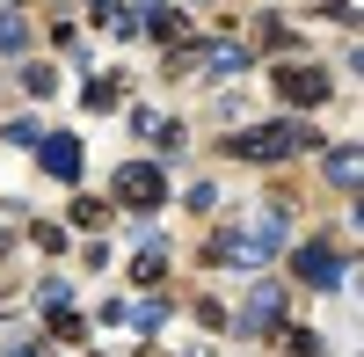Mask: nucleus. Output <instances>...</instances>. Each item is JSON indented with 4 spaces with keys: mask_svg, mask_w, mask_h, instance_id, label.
Returning <instances> with one entry per match:
<instances>
[{
    "mask_svg": "<svg viewBox=\"0 0 364 357\" xmlns=\"http://www.w3.org/2000/svg\"><path fill=\"white\" fill-rule=\"evenodd\" d=\"M161 197H168V183H161V168H154V161H124V168H117V204H132V212H154Z\"/></svg>",
    "mask_w": 364,
    "mask_h": 357,
    "instance_id": "nucleus-3",
    "label": "nucleus"
},
{
    "mask_svg": "<svg viewBox=\"0 0 364 357\" xmlns=\"http://www.w3.org/2000/svg\"><path fill=\"white\" fill-rule=\"evenodd\" d=\"M22 37H29V29H22V15H8V8H0V51H22Z\"/></svg>",
    "mask_w": 364,
    "mask_h": 357,
    "instance_id": "nucleus-13",
    "label": "nucleus"
},
{
    "mask_svg": "<svg viewBox=\"0 0 364 357\" xmlns=\"http://www.w3.org/2000/svg\"><path fill=\"white\" fill-rule=\"evenodd\" d=\"M8 139H15V146H37V139H44V124H37V117H15Z\"/></svg>",
    "mask_w": 364,
    "mask_h": 357,
    "instance_id": "nucleus-18",
    "label": "nucleus"
},
{
    "mask_svg": "<svg viewBox=\"0 0 364 357\" xmlns=\"http://www.w3.org/2000/svg\"><path fill=\"white\" fill-rule=\"evenodd\" d=\"M51 336H58V343H80V314L58 307V314H51Z\"/></svg>",
    "mask_w": 364,
    "mask_h": 357,
    "instance_id": "nucleus-15",
    "label": "nucleus"
},
{
    "mask_svg": "<svg viewBox=\"0 0 364 357\" xmlns=\"http://www.w3.org/2000/svg\"><path fill=\"white\" fill-rule=\"evenodd\" d=\"M124 321H132L139 336H154L161 321H168V299H139V307H124Z\"/></svg>",
    "mask_w": 364,
    "mask_h": 357,
    "instance_id": "nucleus-9",
    "label": "nucleus"
},
{
    "mask_svg": "<svg viewBox=\"0 0 364 357\" xmlns=\"http://www.w3.org/2000/svg\"><path fill=\"white\" fill-rule=\"evenodd\" d=\"M132 29H146V37H161V44H182V29H190V22H182V15L168 8V0H139Z\"/></svg>",
    "mask_w": 364,
    "mask_h": 357,
    "instance_id": "nucleus-7",
    "label": "nucleus"
},
{
    "mask_svg": "<svg viewBox=\"0 0 364 357\" xmlns=\"http://www.w3.org/2000/svg\"><path fill=\"white\" fill-rule=\"evenodd\" d=\"M66 299H73V292H66V277H44V292H37V307H44V314H58Z\"/></svg>",
    "mask_w": 364,
    "mask_h": 357,
    "instance_id": "nucleus-14",
    "label": "nucleus"
},
{
    "mask_svg": "<svg viewBox=\"0 0 364 357\" xmlns=\"http://www.w3.org/2000/svg\"><path fill=\"white\" fill-rule=\"evenodd\" d=\"M8 357H51V350H44V343H15Z\"/></svg>",
    "mask_w": 364,
    "mask_h": 357,
    "instance_id": "nucleus-21",
    "label": "nucleus"
},
{
    "mask_svg": "<svg viewBox=\"0 0 364 357\" xmlns=\"http://www.w3.org/2000/svg\"><path fill=\"white\" fill-rule=\"evenodd\" d=\"M357 146H336V154H328V183H336V190H357Z\"/></svg>",
    "mask_w": 364,
    "mask_h": 357,
    "instance_id": "nucleus-8",
    "label": "nucleus"
},
{
    "mask_svg": "<svg viewBox=\"0 0 364 357\" xmlns=\"http://www.w3.org/2000/svg\"><path fill=\"white\" fill-rule=\"evenodd\" d=\"M240 329H248V336H277L284 329V292L277 284H255L248 307H240Z\"/></svg>",
    "mask_w": 364,
    "mask_h": 357,
    "instance_id": "nucleus-5",
    "label": "nucleus"
},
{
    "mask_svg": "<svg viewBox=\"0 0 364 357\" xmlns=\"http://www.w3.org/2000/svg\"><path fill=\"white\" fill-rule=\"evenodd\" d=\"M80 102H87V110H109V102H117V80H95V87L80 95Z\"/></svg>",
    "mask_w": 364,
    "mask_h": 357,
    "instance_id": "nucleus-19",
    "label": "nucleus"
},
{
    "mask_svg": "<svg viewBox=\"0 0 364 357\" xmlns=\"http://www.w3.org/2000/svg\"><path fill=\"white\" fill-rule=\"evenodd\" d=\"M284 350H291V357H328V343H321L314 329H284Z\"/></svg>",
    "mask_w": 364,
    "mask_h": 357,
    "instance_id": "nucleus-12",
    "label": "nucleus"
},
{
    "mask_svg": "<svg viewBox=\"0 0 364 357\" xmlns=\"http://www.w3.org/2000/svg\"><path fill=\"white\" fill-rule=\"evenodd\" d=\"M37 161H44V175H80L87 154H80L73 132H44V139H37Z\"/></svg>",
    "mask_w": 364,
    "mask_h": 357,
    "instance_id": "nucleus-6",
    "label": "nucleus"
},
{
    "mask_svg": "<svg viewBox=\"0 0 364 357\" xmlns=\"http://www.w3.org/2000/svg\"><path fill=\"white\" fill-rule=\"evenodd\" d=\"M255 44H269V51H284V44H291V29H284V15H255Z\"/></svg>",
    "mask_w": 364,
    "mask_h": 357,
    "instance_id": "nucleus-11",
    "label": "nucleus"
},
{
    "mask_svg": "<svg viewBox=\"0 0 364 357\" xmlns=\"http://www.w3.org/2000/svg\"><path fill=\"white\" fill-rule=\"evenodd\" d=\"M211 197H219L211 183H190V190H182V204H190V212H211Z\"/></svg>",
    "mask_w": 364,
    "mask_h": 357,
    "instance_id": "nucleus-20",
    "label": "nucleus"
},
{
    "mask_svg": "<svg viewBox=\"0 0 364 357\" xmlns=\"http://www.w3.org/2000/svg\"><path fill=\"white\" fill-rule=\"evenodd\" d=\"M240 161H291V154H306V146H321L314 124H255V132H233L226 139Z\"/></svg>",
    "mask_w": 364,
    "mask_h": 357,
    "instance_id": "nucleus-1",
    "label": "nucleus"
},
{
    "mask_svg": "<svg viewBox=\"0 0 364 357\" xmlns=\"http://www.w3.org/2000/svg\"><path fill=\"white\" fill-rule=\"evenodd\" d=\"M0 255H8V233H0Z\"/></svg>",
    "mask_w": 364,
    "mask_h": 357,
    "instance_id": "nucleus-22",
    "label": "nucleus"
},
{
    "mask_svg": "<svg viewBox=\"0 0 364 357\" xmlns=\"http://www.w3.org/2000/svg\"><path fill=\"white\" fill-rule=\"evenodd\" d=\"M22 87H29V95H51L58 73H51V66H22Z\"/></svg>",
    "mask_w": 364,
    "mask_h": 357,
    "instance_id": "nucleus-16",
    "label": "nucleus"
},
{
    "mask_svg": "<svg viewBox=\"0 0 364 357\" xmlns=\"http://www.w3.org/2000/svg\"><path fill=\"white\" fill-rule=\"evenodd\" d=\"M291 270H299V284L336 292V284H343V248H336V241H306V248L291 255Z\"/></svg>",
    "mask_w": 364,
    "mask_h": 357,
    "instance_id": "nucleus-4",
    "label": "nucleus"
},
{
    "mask_svg": "<svg viewBox=\"0 0 364 357\" xmlns=\"http://www.w3.org/2000/svg\"><path fill=\"white\" fill-rule=\"evenodd\" d=\"M204 66H211V73H248V51H233V44H204Z\"/></svg>",
    "mask_w": 364,
    "mask_h": 357,
    "instance_id": "nucleus-10",
    "label": "nucleus"
},
{
    "mask_svg": "<svg viewBox=\"0 0 364 357\" xmlns=\"http://www.w3.org/2000/svg\"><path fill=\"white\" fill-rule=\"evenodd\" d=\"M269 87H277L291 110H321L328 102V73L306 66V58H277V66H269Z\"/></svg>",
    "mask_w": 364,
    "mask_h": 357,
    "instance_id": "nucleus-2",
    "label": "nucleus"
},
{
    "mask_svg": "<svg viewBox=\"0 0 364 357\" xmlns=\"http://www.w3.org/2000/svg\"><path fill=\"white\" fill-rule=\"evenodd\" d=\"M132 277H139V284H161V248H146V255L132 262Z\"/></svg>",
    "mask_w": 364,
    "mask_h": 357,
    "instance_id": "nucleus-17",
    "label": "nucleus"
}]
</instances>
